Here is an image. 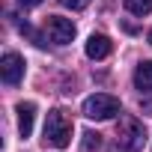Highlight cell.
I'll list each match as a JSON object with an SVG mask.
<instances>
[{
  "instance_id": "14",
  "label": "cell",
  "mask_w": 152,
  "mask_h": 152,
  "mask_svg": "<svg viewBox=\"0 0 152 152\" xmlns=\"http://www.w3.org/2000/svg\"><path fill=\"white\" fill-rule=\"evenodd\" d=\"M110 152H131V149H125V146H116V149H110Z\"/></svg>"
},
{
  "instance_id": "12",
  "label": "cell",
  "mask_w": 152,
  "mask_h": 152,
  "mask_svg": "<svg viewBox=\"0 0 152 152\" xmlns=\"http://www.w3.org/2000/svg\"><path fill=\"white\" fill-rule=\"evenodd\" d=\"M18 3H21V6H27V9H33V6H39V3H42V0H18Z\"/></svg>"
},
{
  "instance_id": "1",
  "label": "cell",
  "mask_w": 152,
  "mask_h": 152,
  "mask_svg": "<svg viewBox=\"0 0 152 152\" xmlns=\"http://www.w3.org/2000/svg\"><path fill=\"white\" fill-rule=\"evenodd\" d=\"M42 137H45V146L66 149V146L72 143V122H69V116H66L63 110H57V107H54V110H48Z\"/></svg>"
},
{
  "instance_id": "9",
  "label": "cell",
  "mask_w": 152,
  "mask_h": 152,
  "mask_svg": "<svg viewBox=\"0 0 152 152\" xmlns=\"http://www.w3.org/2000/svg\"><path fill=\"white\" fill-rule=\"evenodd\" d=\"M125 9L131 15H149L152 12V0H125Z\"/></svg>"
},
{
  "instance_id": "5",
  "label": "cell",
  "mask_w": 152,
  "mask_h": 152,
  "mask_svg": "<svg viewBox=\"0 0 152 152\" xmlns=\"http://www.w3.org/2000/svg\"><path fill=\"white\" fill-rule=\"evenodd\" d=\"M0 78H3V84L15 87L24 78V57L15 54V51H6L3 60H0Z\"/></svg>"
},
{
  "instance_id": "15",
  "label": "cell",
  "mask_w": 152,
  "mask_h": 152,
  "mask_svg": "<svg viewBox=\"0 0 152 152\" xmlns=\"http://www.w3.org/2000/svg\"><path fill=\"white\" fill-rule=\"evenodd\" d=\"M149 45H152V30H149Z\"/></svg>"
},
{
  "instance_id": "11",
  "label": "cell",
  "mask_w": 152,
  "mask_h": 152,
  "mask_svg": "<svg viewBox=\"0 0 152 152\" xmlns=\"http://www.w3.org/2000/svg\"><path fill=\"white\" fill-rule=\"evenodd\" d=\"M57 3H63V6L72 9V12H78V9H87V6H90V0H57Z\"/></svg>"
},
{
  "instance_id": "2",
  "label": "cell",
  "mask_w": 152,
  "mask_h": 152,
  "mask_svg": "<svg viewBox=\"0 0 152 152\" xmlns=\"http://www.w3.org/2000/svg\"><path fill=\"white\" fill-rule=\"evenodd\" d=\"M119 113V99L107 96V93H96L90 99H84V116L87 119H113Z\"/></svg>"
},
{
  "instance_id": "13",
  "label": "cell",
  "mask_w": 152,
  "mask_h": 152,
  "mask_svg": "<svg viewBox=\"0 0 152 152\" xmlns=\"http://www.w3.org/2000/svg\"><path fill=\"white\" fill-rule=\"evenodd\" d=\"M143 110H146V113L152 116V102H143Z\"/></svg>"
},
{
  "instance_id": "10",
  "label": "cell",
  "mask_w": 152,
  "mask_h": 152,
  "mask_svg": "<svg viewBox=\"0 0 152 152\" xmlns=\"http://www.w3.org/2000/svg\"><path fill=\"white\" fill-rule=\"evenodd\" d=\"M102 146V134L99 131H84V152H93Z\"/></svg>"
},
{
  "instance_id": "6",
  "label": "cell",
  "mask_w": 152,
  "mask_h": 152,
  "mask_svg": "<svg viewBox=\"0 0 152 152\" xmlns=\"http://www.w3.org/2000/svg\"><path fill=\"white\" fill-rule=\"evenodd\" d=\"M84 51H87L90 60H104V57L113 51V42H110L107 36H102V33H93V36L87 39V48H84Z\"/></svg>"
},
{
  "instance_id": "8",
  "label": "cell",
  "mask_w": 152,
  "mask_h": 152,
  "mask_svg": "<svg viewBox=\"0 0 152 152\" xmlns=\"http://www.w3.org/2000/svg\"><path fill=\"white\" fill-rule=\"evenodd\" d=\"M134 87H137L140 93H149V90H152V63H149V60H143V63L134 69Z\"/></svg>"
},
{
  "instance_id": "3",
  "label": "cell",
  "mask_w": 152,
  "mask_h": 152,
  "mask_svg": "<svg viewBox=\"0 0 152 152\" xmlns=\"http://www.w3.org/2000/svg\"><path fill=\"white\" fill-rule=\"evenodd\" d=\"M116 137H119V146L137 152V149H143V143H146V128H143L140 119H134V116H122L119 125H116Z\"/></svg>"
},
{
  "instance_id": "4",
  "label": "cell",
  "mask_w": 152,
  "mask_h": 152,
  "mask_svg": "<svg viewBox=\"0 0 152 152\" xmlns=\"http://www.w3.org/2000/svg\"><path fill=\"white\" fill-rule=\"evenodd\" d=\"M45 30H48L51 42H57V45H69L75 39V33H78L72 18H63V15H48L45 18Z\"/></svg>"
},
{
  "instance_id": "7",
  "label": "cell",
  "mask_w": 152,
  "mask_h": 152,
  "mask_svg": "<svg viewBox=\"0 0 152 152\" xmlns=\"http://www.w3.org/2000/svg\"><path fill=\"white\" fill-rule=\"evenodd\" d=\"M15 110H18V131H21V137H30L33 134V119H36V104L33 102H21Z\"/></svg>"
}]
</instances>
